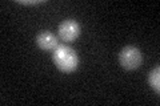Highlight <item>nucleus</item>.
<instances>
[{"label":"nucleus","instance_id":"nucleus-2","mask_svg":"<svg viewBox=\"0 0 160 106\" xmlns=\"http://www.w3.org/2000/svg\"><path fill=\"white\" fill-rule=\"evenodd\" d=\"M142 60H143L142 52L138 48L131 47V45L123 48L119 54V61L122 64V67L128 70H133L139 68L140 64H142Z\"/></svg>","mask_w":160,"mask_h":106},{"label":"nucleus","instance_id":"nucleus-1","mask_svg":"<svg viewBox=\"0 0 160 106\" xmlns=\"http://www.w3.org/2000/svg\"><path fill=\"white\" fill-rule=\"evenodd\" d=\"M53 62L63 73H72L78 69L79 56L68 45H59L53 50Z\"/></svg>","mask_w":160,"mask_h":106},{"label":"nucleus","instance_id":"nucleus-3","mask_svg":"<svg viewBox=\"0 0 160 106\" xmlns=\"http://www.w3.org/2000/svg\"><path fill=\"white\" fill-rule=\"evenodd\" d=\"M80 36V25L75 20H64L59 25V39L63 43H72Z\"/></svg>","mask_w":160,"mask_h":106},{"label":"nucleus","instance_id":"nucleus-4","mask_svg":"<svg viewBox=\"0 0 160 106\" xmlns=\"http://www.w3.org/2000/svg\"><path fill=\"white\" fill-rule=\"evenodd\" d=\"M36 43H38V47L40 49L47 50V52H53V50L60 45L58 37L55 36V35H52L51 32H47V31H43L38 35Z\"/></svg>","mask_w":160,"mask_h":106},{"label":"nucleus","instance_id":"nucleus-5","mask_svg":"<svg viewBox=\"0 0 160 106\" xmlns=\"http://www.w3.org/2000/svg\"><path fill=\"white\" fill-rule=\"evenodd\" d=\"M148 84L158 94L160 93V68H153L148 74Z\"/></svg>","mask_w":160,"mask_h":106},{"label":"nucleus","instance_id":"nucleus-6","mask_svg":"<svg viewBox=\"0 0 160 106\" xmlns=\"http://www.w3.org/2000/svg\"><path fill=\"white\" fill-rule=\"evenodd\" d=\"M19 3L20 4H26V6H33V4H39V3H43V2H40V0H33V2H24V0H19Z\"/></svg>","mask_w":160,"mask_h":106}]
</instances>
